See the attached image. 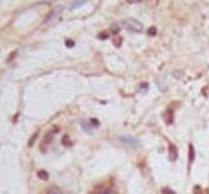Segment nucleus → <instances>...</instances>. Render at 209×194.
I'll list each match as a JSON object with an SVG mask.
<instances>
[{
    "label": "nucleus",
    "instance_id": "f257e3e1",
    "mask_svg": "<svg viewBox=\"0 0 209 194\" xmlns=\"http://www.w3.org/2000/svg\"><path fill=\"white\" fill-rule=\"evenodd\" d=\"M130 32H134V33H141L144 30V26L141 22H138L137 19H125L124 23H122Z\"/></svg>",
    "mask_w": 209,
    "mask_h": 194
},
{
    "label": "nucleus",
    "instance_id": "f03ea898",
    "mask_svg": "<svg viewBox=\"0 0 209 194\" xmlns=\"http://www.w3.org/2000/svg\"><path fill=\"white\" fill-rule=\"evenodd\" d=\"M118 140L121 143H124L125 146H128L130 149H137L138 147V140L134 139V137H120Z\"/></svg>",
    "mask_w": 209,
    "mask_h": 194
},
{
    "label": "nucleus",
    "instance_id": "7ed1b4c3",
    "mask_svg": "<svg viewBox=\"0 0 209 194\" xmlns=\"http://www.w3.org/2000/svg\"><path fill=\"white\" fill-rule=\"evenodd\" d=\"M162 117H164V120H165L166 124H172V123H174V111H172L171 108H168V110L164 111Z\"/></svg>",
    "mask_w": 209,
    "mask_h": 194
},
{
    "label": "nucleus",
    "instance_id": "20e7f679",
    "mask_svg": "<svg viewBox=\"0 0 209 194\" xmlns=\"http://www.w3.org/2000/svg\"><path fill=\"white\" fill-rule=\"evenodd\" d=\"M60 11H61V9H55V10H51L48 14H47V17H46V20L44 22H50V20H53V19H55L58 14H60Z\"/></svg>",
    "mask_w": 209,
    "mask_h": 194
},
{
    "label": "nucleus",
    "instance_id": "39448f33",
    "mask_svg": "<svg viewBox=\"0 0 209 194\" xmlns=\"http://www.w3.org/2000/svg\"><path fill=\"white\" fill-rule=\"evenodd\" d=\"M195 160V149L192 144H189V156H188V164L192 166V163Z\"/></svg>",
    "mask_w": 209,
    "mask_h": 194
},
{
    "label": "nucleus",
    "instance_id": "423d86ee",
    "mask_svg": "<svg viewBox=\"0 0 209 194\" xmlns=\"http://www.w3.org/2000/svg\"><path fill=\"white\" fill-rule=\"evenodd\" d=\"M169 151H171L169 159H171V160H176V159H178V153H176V147L174 144H169Z\"/></svg>",
    "mask_w": 209,
    "mask_h": 194
},
{
    "label": "nucleus",
    "instance_id": "0eeeda50",
    "mask_svg": "<svg viewBox=\"0 0 209 194\" xmlns=\"http://www.w3.org/2000/svg\"><path fill=\"white\" fill-rule=\"evenodd\" d=\"M86 3H87V0H74V1L70 4V9L73 10V9H76V7L81 6V4H86Z\"/></svg>",
    "mask_w": 209,
    "mask_h": 194
},
{
    "label": "nucleus",
    "instance_id": "6e6552de",
    "mask_svg": "<svg viewBox=\"0 0 209 194\" xmlns=\"http://www.w3.org/2000/svg\"><path fill=\"white\" fill-rule=\"evenodd\" d=\"M161 193L162 194H176L175 191H172L169 187H164V188H161Z\"/></svg>",
    "mask_w": 209,
    "mask_h": 194
},
{
    "label": "nucleus",
    "instance_id": "1a4fd4ad",
    "mask_svg": "<svg viewBox=\"0 0 209 194\" xmlns=\"http://www.w3.org/2000/svg\"><path fill=\"white\" fill-rule=\"evenodd\" d=\"M81 126L84 127V130H86V131L91 133V127H90V126H87V123H86V121H81Z\"/></svg>",
    "mask_w": 209,
    "mask_h": 194
},
{
    "label": "nucleus",
    "instance_id": "9d476101",
    "mask_svg": "<svg viewBox=\"0 0 209 194\" xmlns=\"http://www.w3.org/2000/svg\"><path fill=\"white\" fill-rule=\"evenodd\" d=\"M148 34H149V36H155V34H156V29H155V27H149V29H148Z\"/></svg>",
    "mask_w": 209,
    "mask_h": 194
},
{
    "label": "nucleus",
    "instance_id": "9b49d317",
    "mask_svg": "<svg viewBox=\"0 0 209 194\" xmlns=\"http://www.w3.org/2000/svg\"><path fill=\"white\" fill-rule=\"evenodd\" d=\"M111 32L112 33H118L120 32V27H118V26H115V24H112V26H111Z\"/></svg>",
    "mask_w": 209,
    "mask_h": 194
},
{
    "label": "nucleus",
    "instance_id": "f8f14e48",
    "mask_svg": "<svg viewBox=\"0 0 209 194\" xmlns=\"http://www.w3.org/2000/svg\"><path fill=\"white\" fill-rule=\"evenodd\" d=\"M66 44L68 46V47H73V46H74V42H73V40H67Z\"/></svg>",
    "mask_w": 209,
    "mask_h": 194
},
{
    "label": "nucleus",
    "instance_id": "ddd939ff",
    "mask_svg": "<svg viewBox=\"0 0 209 194\" xmlns=\"http://www.w3.org/2000/svg\"><path fill=\"white\" fill-rule=\"evenodd\" d=\"M108 37V33H101L100 34V39H107Z\"/></svg>",
    "mask_w": 209,
    "mask_h": 194
},
{
    "label": "nucleus",
    "instance_id": "4468645a",
    "mask_svg": "<svg viewBox=\"0 0 209 194\" xmlns=\"http://www.w3.org/2000/svg\"><path fill=\"white\" fill-rule=\"evenodd\" d=\"M127 1H128L130 4H134V3H140L141 0H127Z\"/></svg>",
    "mask_w": 209,
    "mask_h": 194
},
{
    "label": "nucleus",
    "instance_id": "2eb2a0df",
    "mask_svg": "<svg viewBox=\"0 0 209 194\" xmlns=\"http://www.w3.org/2000/svg\"><path fill=\"white\" fill-rule=\"evenodd\" d=\"M100 194H111L110 190H102V191H100Z\"/></svg>",
    "mask_w": 209,
    "mask_h": 194
}]
</instances>
